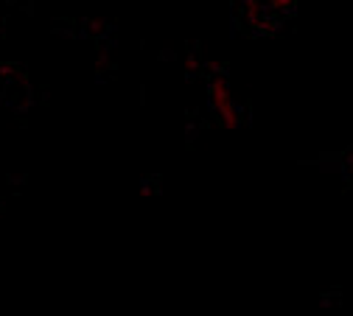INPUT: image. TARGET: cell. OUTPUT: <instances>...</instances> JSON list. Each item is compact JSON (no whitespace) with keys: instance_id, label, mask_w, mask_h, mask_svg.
Here are the masks:
<instances>
[{"instance_id":"6da1fadb","label":"cell","mask_w":353,"mask_h":316,"mask_svg":"<svg viewBox=\"0 0 353 316\" xmlns=\"http://www.w3.org/2000/svg\"><path fill=\"white\" fill-rule=\"evenodd\" d=\"M208 98H210V107L213 112L222 118L225 126H236L239 123V112H236V104L230 98V89L225 81H213L210 89H208Z\"/></svg>"}]
</instances>
